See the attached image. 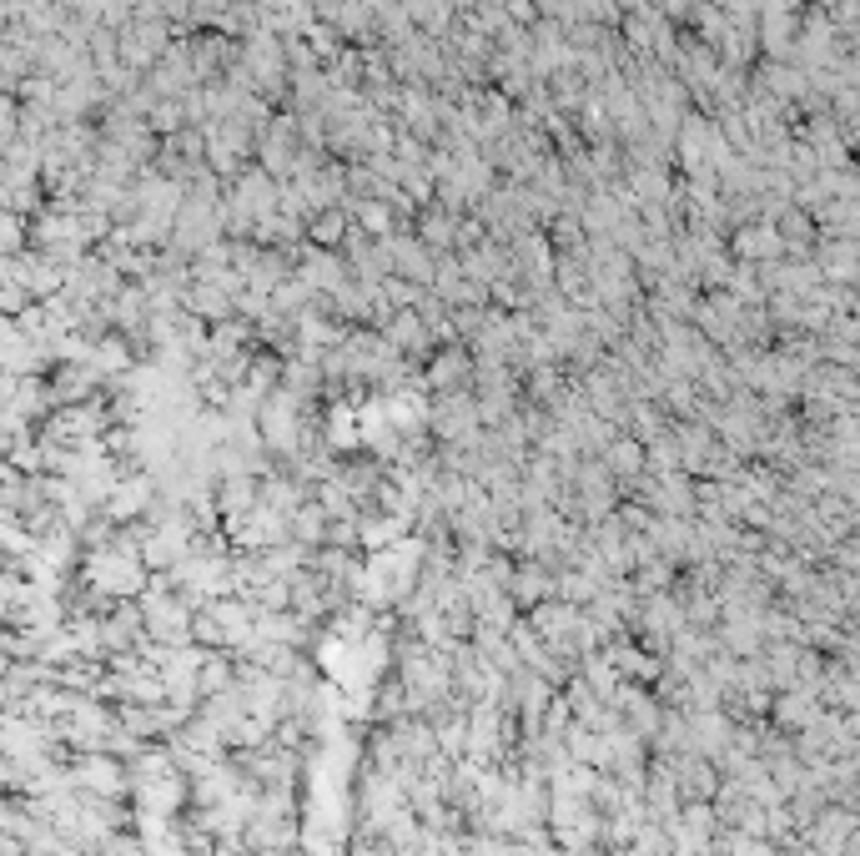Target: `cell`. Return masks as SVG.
I'll return each mask as SVG.
<instances>
[{
	"label": "cell",
	"instance_id": "cell-1",
	"mask_svg": "<svg viewBox=\"0 0 860 856\" xmlns=\"http://www.w3.org/2000/svg\"><path fill=\"white\" fill-rule=\"evenodd\" d=\"M740 252L760 257V252H780V238L770 232V227H755V232H740Z\"/></svg>",
	"mask_w": 860,
	"mask_h": 856
},
{
	"label": "cell",
	"instance_id": "cell-2",
	"mask_svg": "<svg viewBox=\"0 0 860 856\" xmlns=\"http://www.w3.org/2000/svg\"><path fill=\"white\" fill-rule=\"evenodd\" d=\"M338 238H342V217H332V212H327L323 227H317V242H338Z\"/></svg>",
	"mask_w": 860,
	"mask_h": 856
}]
</instances>
